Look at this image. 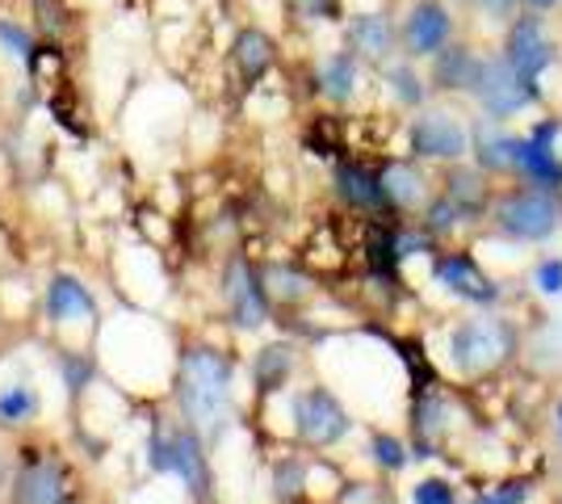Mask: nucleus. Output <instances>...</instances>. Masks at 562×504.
Masks as SVG:
<instances>
[{"label": "nucleus", "mask_w": 562, "mask_h": 504, "mask_svg": "<svg viewBox=\"0 0 562 504\" xmlns=\"http://www.w3.org/2000/svg\"><path fill=\"white\" fill-rule=\"evenodd\" d=\"M30 18H34V34L43 43H59L68 34V0H30Z\"/></svg>", "instance_id": "25"}, {"label": "nucleus", "mask_w": 562, "mask_h": 504, "mask_svg": "<svg viewBox=\"0 0 562 504\" xmlns=\"http://www.w3.org/2000/svg\"><path fill=\"white\" fill-rule=\"evenodd\" d=\"M290 370H294V349H290V345H269V349H260L257 366H252L257 391H260V395L278 391V387L290 379Z\"/></svg>", "instance_id": "24"}, {"label": "nucleus", "mask_w": 562, "mask_h": 504, "mask_svg": "<svg viewBox=\"0 0 562 504\" xmlns=\"http://www.w3.org/2000/svg\"><path fill=\"white\" fill-rule=\"evenodd\" d=\"M47 315L55 324H93L97 320V299L89 287L71 273H55L47 287Z\"/></svg>", "instance_id": "15"}, {"label": "nucleus", "mask_w": 562, "mask_h": 504, "mask_svg": "<svg viewBox=\"0 0 562 504\" xmlns=\"http://www.w3.org/2000/svg\"><path fill=\"white\" fill-rule=\"evenodd\" d=\"M370 455H374V462L382 467V471H403L407 467V446L398 441V437H391V433H374L370 437Z\"/></svg>", "instance_id": "30"}, {"label": "nucleus", "mask_w": 562, "mask_h": 504, "mask_svg": "<svg viewBox=\"0 0 562 504\" xmlns=\"http://www.w3.org/2000/svg\"><path fill=\"white\" fill-rule=\"evenodd\" d=\"M349 51L366 64H386L398 51V25L386 13H352Z\"/></svg>", "instance_id": "13"}, {"label": "nucleus", "mask_w": 562, "mask_h": 504, "mask_svg": "<svg viewBox=\"0 0 562 504\" xmlns=\"http://www.w3.org/2000/svg\"><path fill=\"white\" fill-rule=\"evenodd\" d=\"M386 80H391V93L403 101V105H424V97H428V89H424V80L416 76V68L412 64H398V68H391L386 72Z\"/></svg>", "instance_id": "29"}, {"label": "nucleus", "mask_w": 562, "mask_h": 504, "mask_svg": "<svg viewBox=\"0 0 562 504\" xmlns=\"http://www.w3.org/2000/svg\"><path fill=\"white\" fill-rule=\"evenodd\" d=\"M407 139H412V152L420 160L458 165L470 152V131L453 114H446V110H420L412 119V126H407Z\"/></svg>", "instance_id": "7"}, {"label": "nucleus", "mask_w": 562, "mask_h": 504, "mask_svg": "<svg viewBox=\"0 0 562 504\" xmlns=\"http://www.w3.org/2000/svg\"><path fill=\"white\" fill-rule=\"evenodd\" d=\"M458 223H462V215L453 211V202H449L446 193H437V198L424 202V232L428 236H449Z\"/></svg>", "instance_id": "28"}, {"label": "nucleus", "mask_w": 562, "mask_h": 504, "mask_svg": "<svg viewBox=\"0 0 562 504\" xmlns=\"http://www.w3.org/2000/svg\"><path fill=\"white\" fill-rule=\"evenodd\" d=\"M352 429L345 404L331 395L328 387H306L294 395V433L299 441L311 450H328L336 441H345V433Z\"/></svg>", "instance_id": "6"}, {"label": "nucleus", "mask_w": 562, "mask_h": 504, "mask_svg": "<svg viewBox=\"0 0 562 504\" xmlns=\"http://www.w3.org/2000/svg\"><path fill=\"white\" fill-rule=\"evenodd\" d=\"M470 97L483 105L487 119L504 122V119H513V114H520V110H529L541 97V89H538V80L516 72L504 55H492V59L479 64V76H474V85H470Z\"/></svg>", "instance_id": "5"}, {"label": "nucleus", "mask_w": 562, "mask_h": 504, "mask_svg": "<svg viewBox=\"0 0 562 504\" xmlns=\"http://www.w3.org/2000/svg\"><path fill=\"white\" fill-rule=\"evenodd\" d=\"M525 496H529V488H525V483H508V488L487 492V496H479V501H470V504H525Z\"/></svg>", "instance_id": "34"}, {"label": "nucleus", "mask_w": 562, "mask_h": 504, "mask_svg": "<svg viewBox=\"0 0 562 504\" xmlns=\"http://www.w3.org/2000/svg\"><path fill=\"white\" fill-rule=\"evenodd\" d=\"M516 333L508 320L499 315H470L462 320L453 333H449V354H453V366L470 374V379H483V374H495L504 361L513 358Z\"/></svg>", "instance_id": "3"}, {"label": "nucleus", "mask_w": 562, "mask_h": 504, "mask_svg": "<svg viewBox=\"0 0 562 504\" xmlns=\"http://www.w3.org/2000/svg\"><path fill=\"white\" fill-rule=\"evenodd\" d=\"M177 408L198 437H218L235 408V366L211 345H189L177 361Z\"/></svg>", "instance_id": "1"}, {"label": "nucleus", "mask_w": 562, "mask_h": 504, "mask_svg": "<svg viewBox=\"0 0 562 504\" xmlns=\"http://www.w3.org/2000/svg\"><path fill=\"white\" fill-rule=\"evenodd\" d=\"M331 181H336V198H340L349 211H382V206H386L382 181H378L374 168L357 165V160H340Z\"/></svg>", "instance_id": "19"}, {"label": "nucleus", "mask_w": 562, "mask_h": 504, "mask_svg": "<svg viewBox=\"0 0 562 504\" xmlns=\"http://www.w3.org/2000/svg\"><path fill=\"white\" fill-rule=\"evenodd\" d=\"M441 193L453 202V211L462 215V223H479V219L487 215V206H492V198H487V172L483 168L453 165Z\"/></svg>", "instance_id": "17"}, {"label": "nucleus", "mask_w": 562, "mask_h": 504, "mask_svg": "<svg viewBox=\"0 0 562 504\" xmlns=\"http://www.w3.org/2000/svg\"><path fill=\"white\" fill-rule=\"evenodd\" d=\"M479 64H483L479 51L449 38L446 47L432 55V85H437L441 93H470V85H474V76H479Z\"/></svg>", "instance_id": "16"}, {"label": "nucleus", "mask_w": 562, "mask_h": 504, "mask_svg": "<svg viewBox=\"0 0 562 504\" xmlns=\"http://www.w3.org/2000/svg\"><path fill=\"white\" fill-rule=\"evenodd\" d=\"M357 55L352 51H331L328 59L319 64V72H315V80H319V93L328 97V101H349L352 93H357Z\"/></svg>", "instance_id": "23"}, {"label": "nucleus", "mask_w": 562, "mask_h": 504, "mask_svg": "<svg viewBox=\"0 0 562 504\" xmlns=\"http://www.w3.org/2000/svg\"><path fill=\"white\" fill-rule=\"evenodd\" d=\"M151 467L160 475H177L189 488V496L202 504L211 501V462H206V437L189 429V425H156L151 433Z\"/></svg>", "instance_id": "2"}, {"label": "nucleus", "mask_w": 562, "mask_h": 504, "mask_svg": "<svg viewBox=\"0 0 562 504\" xmlns=\"http://www.w3.org/2000/svg\"><path fill=\"white\" fill-rule=\"evenodd\" d=\"M499 55H504L520 76L541 80V72L554 64V43L546 38V25H541L538 13H525V18H513V22H508V34H504V51H499Z\"/></svg>", "instance_id": "10"}, {"label": "nucleus", "mask_w": 562, "mask_h": 504, "mask_svg": "<svg viewBox=\"0 0 562 504\" xmlns=\"http://www.w3.org/2000/svg\"><path fill=\"white\" fill-rule=\"evenodd\" d=\"M412 504H458V488L449 480H420L412 488Z\"/></svg>", "instance_id": "31"}, {"label": "nucleus", "mask_w": 562, "mask_h": 504, "mask_svg": "<svg viewBox=\"0 0 562 504\" xmlns=\"http://www.w3.org/2000/svg\"><path fill=\"white\" fill-rule=\"evenodd\" d=\"M470 152H474V168H483V172H513V135L499 131L495 119L474 122Z\"/></svg>", "instance_id": "21"}, {"label": "nucleus", "mask_w": 562, "mask_h": 504, "mask_svg": "<svg viewBox=\"0 0 562 504\" xmlns=\"http://www.w3.org/2000/svg\"><path fill=\"white\" fill-rule=\"evenodd\" d=\"M559 131H562V119H546V122H538V126L529 131V139H533V144H541V147H554Z\"/></svg>", "instance_id": "35"}, {"label": "nucleus", "mask_w": 562, "mask_h": 504, "mask_svg": "<svg viewBox=\"0 0 562 504\" xmlns=\"http://www.w3.org/2000/svg\"><path fill=\"white\" fill-rule=\"evenodd\" d=\"M538 290L541 294H562V261L559 257H546L538 265Z\"/></svg>", "instance_id": "33"}, {"label": "nucleus", "mask_w": 562, "mask_h": 504, "mask_svg": "<svg viewBox=\"0 0 562 504\" xmlns=\"http://www.w3.org/2000/svg\"><path fill=\"white\" fill-rule=\"evenodd\" d=\"M559 425H562V404H559Z\"/></svg>", "instance_id": "38"}, {"label": "nucleus", "mask_w": 562, "mask_h": 504, "mask_svg": "<svg viewBox=\"0 0 562 504\" xmlns=\"http://www.w3.org/2000/svg\"><path fill=\"white\" fill-rule=\"evenodd\" d=\"M378 181H382V198H386V206H395V211H416L428 202V181H424V172L412 160H386V165L378 168Z\"/></svg>", "instance_id": "20"}, {"label": "nucleus", "mask_w": 562, "mask_h": 504, "mask_svg": "<svg viewBox=\"0 0 562 504\" xmlns=\"http://www.w3.org/2000/svg\"><path fill=\"white\" fill-rule=\"evenodd\" d=\"M492 219L504 236L538 244V240H550L559 232L562 206L559 198H554V190H508L499 193Z\"/></svg>", "instance_id": "4"}, {"label": "nucleus", "mask_w": 562, "mask_h": 504, "mask_svg": "<svg viewBox=\"0 0 562 504\" xmlns=\"http://www.w3.org/2000/svg\"><path fill=\"white\" fill-rule=\"evenodd\" d=\"M285 4L303 22H328V18H336V9H340L336 0H285Z\"/></svg>", "instance_id": "32"}, {"label": "nucleus", "mask_w": 562, "mask_h": 504, "mask_svg": "<svg viewBox=\"0 0 562 504\" xmlns=\"http://www.w3.org/2000/svg\"><path fill=\"white\" fill-rule=\"evenodd\" d=\"M223 294H227V312L235 328H260L269 320V294L260 282L257 265L248 257H232L223 273Z\"/></svg>", "instance_id": "9"}, {"label": "nucleus", "mask_w": 562, "mask_h": 504, "mask_svg": "<svg viewBox=\"0 0 562 504\" xmlns=\"http://www.w3.org/2000/svg\"><path fill=\"white\" fill-rule=\"evenodd\" d=\"M34 51H38V34H34L30 25L13 22V18H0V55H9L13 64L30 68Z\"/></svg>", "instance_id": "27"}, {"label": "nucleus", "mask_w": 562, "mask_h": 504, "mask_svg": "<svg viewBox=\"0 0 562 504\" xmlns=\"http://www.w3.org/2000/svg\"><path fill=\"white\" fill-rule=\"evenodd\" d=\"M520 4H529L533 13H546V9H554V4H562V0H520Z\"/></svg>", "instance_id": "37"}, {"label": "nucleus", "mask_w": 562, "mask_h": 504, "mask_svg": "<svg viewBox=\"0 0 562 504\" xmlns=\"http://www.w3.org/2000/svg\"><path fill=\"white\" fill-rule=\"evenodd\" d=\"M260 282H265V294L273 299L278 294L281 303H299L311 294V278L299 273V269H290V265H273V269H265L260 273Z\"/></svg>", "instance_id": "26"}, {"label": "nucleus", "mask_w": 562, "mask_h": 504, "mask_svg": "<svg viewBox=\"0 0 562 504\" xmlns=\"http://www.w3.org/2000/svg\"><path fill=\"white\" fill-rule=\"evenodd\" d=\"M71 483L68 471L55 458H25L13 475V504H68Z\"/></svg>", "instance_id": "12"}, {"label": "nucleus", "mask_w": 562, "mask_h": 504, "mask_svg": "<svg viewBox=\"0 0 562 504\" xmlns=\"http://www.w3.org/2000/svg\"><path fill=\"white\" fill-rule=\"evenodd\" d=\"M432 273H437V282H441L449 294H458V299H467V303L492 307L495 299H499V287L483 273V265L474 261L470 253H437Z\"/></svg>", "instance_id": "11"}, {"label": "nucleus", "mask_w": 562, "mask_h": 504, "mask_svg": "<svg viewBox=\"0 0 562 504\" xmlns=\"http://www.w3.org/2000/svg\"><path fill=\"white\" fill-rule=\"evenodd\" d=\"M513 172L538 190H562V160L554 156V147L533 144L529 135H513Z\"/></svg>", "instance_id": "18"}, {"label": "nucleus", "mask_w": 562, "mask_h": 504, "mask_svg": "<svg viewBox=\"0 0 562 504\" xmlns=\"http://www.w3.org/2000/svg\"><path fill=\"white\" fill-rule=\"evenodd\" d=\"M479 9L495 22H513L516 18V0H479Z\"/></svg>", "instance_id": "36"}, {"label": "nucleus", "mask_w": 562, "mask_h": 504, "mask_svg": "<svg viewBox=\"0 0 562 504\" xmlns=\"http://www.w3.org/2000/svg\"><path fill=\"white\" fill-rule=\"evenodd\" d=\"M453 38V13L446 0H416L398 25V47L407 59H432Z\"/></svg>", "instance_id": "8"}, {"label": "nucleus", "mask_w": 562, "mask_h": 504, "mask_svg": "<svg viewBox=\"0 0 562 504\" xmlns=\"http://www.w3.org/2000/svg\"><path fill=\"white\" fill-rule=\"evenodd\" d=\"M232 64L248 89L260 85L265 76L273 72V64H278V43H273V34H265L260 25H244L232 43Z\"/></svg>", "instance_id": "14"}, {"label": "nucleus", "mask_w": 562, "mask_h": 504, "mask_svg": "<svg viewBox=\"0 0 562 504\" xmlns=\"http://www.w3.org/2000/svg\"><path fill=\"white\" fill-rule=\"evenodd\" d=\"M43 412V395L30 383H9L0 387V429H25L34 425Z\"/></svg>", "instance_id": "22"}]
</instances>
